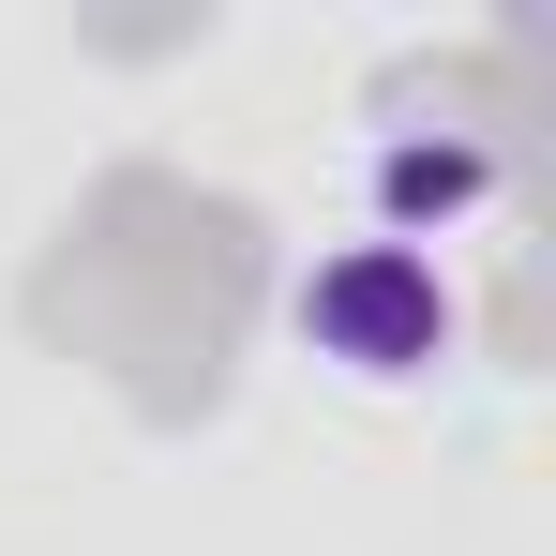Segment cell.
I'll list each match as a JSON object with an SVG mask.
<instances>
[{
	"label": "cell",
	"mask_w": 556,
	"mask_h": 556,
	"mask_svg": "<svg viewBox=\"0 0 556 556\" xmlns=\"http://www.w3.org/2000/svg\"><path fill=\"white\" fill-rule=\"evenodd\" d=\"M301 346L346 376H421L437 346H452V286H437V256H406V241H346L331 271L301 286Z\"/></svg>",
	"instance_id": "6da1fadb"
},
{
	"label": "cell",
	"mask_w": 556,
	"mask_h": 556,
	"mask_svg": "<svg viewBox=\"0 0 556 556\" xmlns=\"http://www.w3.org/2000/svg\"><path fill=\"white\" fill-rule=\"evenodd\" d=\"M466 195H481V151L466 136H391L376 151V241L421 256V211H466Z\"/></svg>",
	"instance_id": "7a4b0ae2"
}]
</instances>
